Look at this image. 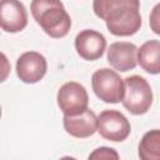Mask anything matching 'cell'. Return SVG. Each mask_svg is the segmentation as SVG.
<instances>
[{
  "label": "cell",
  "instance_id": "7c38bea8",
  "mask_svg": "<svg viewBox=\"0 0 160 160\" xmlns=\"http://www.w3.org/2000/svg\"><path fill=\"white\" fill-rule=\"evenodd\" d=\"M138 64L149 74H160V40H149L138 49Z\"/></svg>",
  "mask_w": 160,
  "mask_h": 160
},
{
  "label": "cell",
  "instance_id": "52a82bcc",
  "mask_svg": "<svg viewBox=\"0 0 160 160\" xmlns=\"http://www.w3.org/2000/svg\"><path fill=\"white\" fill-rule=\"evenodd\" d=\"M46 59L38 51H26L16 61V74L25 84L39 82L46 74Z\"/></svg>",
  "mask_w": 160,
  "mask_h": 160
},
{
  "label": "cell",
  "instance_id": "3957f363",
  "mask_svg": "<svg viewBox=\"0 0 160 160\" xmlns=\"http://www.w3.org/2000/svg\"><path fill=\"white\" fill-rule=\"evenodd\" d=\"M125 95L124 108L132 115H142L149 111L152 104V90L146 79L140 75H131L124 79Z\"/></svg>",
  "mask_w": 160,
  "mask_h": 160
},
{
  "label": "cell",
  "instance_id": "5bb4252c",
  "mask_svg": "<svg viewBox=\"0 0 160 160\" xmlns=\"http://www.w3.org/2000/svg\"><path fill=\"white\" fill-rule=\"evenodd\" d=\"M89 159H119V154L111 148L101 146L95 149L89 155Z\"/></svg>",
  "mask_w": 160,
  "mask_h": 160
},
{
  "label": "cell",
  "instance_id": "5b68a950",
  "mask_svg": "<svg viewBox=\"0 0 160 160\" xmlns=\"http://www.w3.org/2000/svg\"><path fill=\"white\" fill-rule=\"evenodd\" d=\"M56 100L64 115H78L89 109L88 91L76 81H69L61 85Z\"/></svg>",
  "mask_w": 160,
  "mask_h": 160
},
{
  "label": "cell",
  "instance_id": "30bf717a",
  "mask_svg": "<svg viewBox=\"0 0 160 160\" xmlns=\"http://www.w3.org/2000/svg\"><path fill=\"white\" fill-rule=\"evenodd\" d=\"M108 62L118 71L126 72L138 65V48L132 42L116 41L108 50Z\"/></svg>",
  "mask_w": 160,
  "mask_h": 160
},
{
  "label": "cell",
  "instance_id": "9c48e42d",
  "mask_svg": "<svg viewBox=\"0 0 160 160\" xmlns=\"http://www.w3.org/2000/svg\"><path fill=\"white\" fill-rule=\"evenodd\" d=\"M0 24L5 32H19L28 25V12L20 0H1Z\"/></svg>",
  "mask_w": 160,
  "mask_h": 160
},
{
  "label": "cell",
  "instance_id": "4fadbf2b",
  "mask_svg": "<svg viewBox=\"0 0 160 160\" xmlns=\"http://www.w3.org/2000/svg\"><path fill=\"white\" fill-rule=\"evenodd\" d=\"M139 158L141 160H160V129L144 134L139 144Z\"/></svg>",
  "mask_w": 160,
  "mask_h": 160
},
{
  "label": "cell",
  "instance_id": "8992f818",
  "mask_svg": "<svg viewBox=\"0 0 160 160\" xmlns=\"http://www.w3.org/2000/svg\"><path fill=\"white\" fill-rule=\"evenodd\" d=\"M99 134L110 141H124L131 131L129 120L118 110H104L98 116Z\"/></svg>",
  "mask_w": 160,
  "mask_h": 160
},
{
  "label": "cell",
  "instance_id": "6da1fadb",
  "mask_svg": "<svg viewBox=\"0 0 160 160\" xmlns=\"http://www.w3.org/2000/svg\"><path fill=\"white\" fill-rule=\"evenodd\" d=\"M92 10L115 36H131L140 30V0H94Z\"/></svg>",
  "mask_w": 160,
  "mask_h": 160
},
{
  "label": "cell",
  "instance_id": "7a4b0ae2",
  "mask_svg": "<svg viewBox=\"0 0 160 160\" xmlns=\"http://www.w3.org/2000/svg\"><path fill=\"white\" fill-rule=\"evenodd\" d=\"M31 15L40 28L54 39L68 35L71 19L60 0H31Z\"/></svg>",
  "mask_w": 160,
  "mask_h": 160
},
{
  "label": "cell",
  "instance_id": "ba28073f",
  "mask_svg": "<svg viewBox=\"0 0 160 160\" xmlns=\"http://www.w3.org/2000/svg\"><path fill=\"white\" fill-rule=\"evenodd\" d=\"M75 49L81 59L94 61L102 56L106 49V39L96 30L85 29L75 38Z\"/></svg>",
  "mask_w": 160,
  "mask_h": 160
},
{
  "label": "cell",
  "instance_id": "8fae6325",
  "mask_svg": "<svg viewBox=\"0 0 160 160\" xmlns=\"http://www.w3.org/2000/svg\"><path fill=\"white\" fill-rule=\"evenodd\" d=\"M65 131L78 139H85L98 131V116L91 109L78 115H64L62 119Z\"/></svg>",
  "mask_w": 160,
  "mask_h": 160
},
{
  "label": "cell",
  "instance_id": "9a60e30c",
  "mask_svg": "<svg viewBox=\"0 0 160 160\" xmlns=\"http://www.w3.org/2000/svg\"><path fill=\"white\" fill-rule=\"evenodd\" d=\"M149 24H150V29L155 34L160 35V2L152 8L149 18Z\"/></svg>",
  "mask_w": 160,
  "mask_h": 160
},
{
  "label": "cell",
  "instance_id": "277c9868",
  "mask_svg": "<svg viewBox=\"0 0 160 160\" xmlns=\"http://www.w3.org/2000/svg\"><path fill=\"white\" fill-rule=\"evenodd\" d=\"M91 86L95 95L104 102L116 104L122 101L125 95V81L111 69L102 68L91 76Z\"/></svg>",
  "mask_w": 160,
  "mask_h": 160
}]
</instances>
